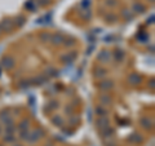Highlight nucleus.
<instances>
[{
	"label": "nucleus",
	"mask_w": 155,
	"mask_h": 146,
	"mask_svg": "<svg viewBox=\"0 0 155 146\" xmlns=\"http://www.w3.org/2000/svg\"><path fill=\"white\" fill-rule=\"evenodd\" d=\"M96 112L100 116H105V115H106V112H107V111H106V109H105V107L102 106V105H98V106L96 107Z\"/></svg>",
	"instance_id": "nucleus-15"
},
{
	"label": "nucleus",
	"mask_w": 155,
	"mask_h": 146,
	"mask_svg": "<svg viewBox=\"0 0 155 146\" xmlns=\"http://www.w3.org/2000/svg\"><path fill=\"white\" fill-rule=\"evenodd\" d=\"M51 42L53 43V44H61V43L65 42V36L61 34H54L51 36Z\"/></svg>",
	"instance_id": "nucleus-6"
},
{
	"label": "nucleus",
	"mask_w": 155,
	"mask_h": 146,
	"mask_svg": "<svg viewBox=\"0 0 155 146\" xmlns=\"http://www.w3.org/2000/svg\"><path fill=\"white\" fill-rule=\"evenodd\" d=\"M51 36L52 35H49L48 32H43V34L40 35V39L44 40V42H47V40H51Z\"/></svg>",
	"instance_id": "nucleus-21"
},
{
	"label": "nucleus",
	"mask_w": 155,
	"mask_h": 146,
	"mask_svg": "<svg viewBox=\"0 0 155 146\" xmlns=\"http://www.w3.org/2000/svg\"><path fill=\"white\" fill-rule=\"evenodd\" d=\"M101 102H110L111 100H110V97H104V96H101Z\"/></svg>",
	"instance_id": "nucleus-25"
},
{
	"label": "nucleus",
	"mask_w": 155,
	"mask_h": 146,
	"mask_svg": "<svg viewBox=\"0 0 155 146\" xmlns=\"http://www.w3.org/2000/svg\"><path fill=\"white\" fill-rule=\"evenodd\" d=\"M43 136V131L40 128H38L36 131H34V132H31V133H28V136H27V141L28 142H36L38 140H39L40 137Z\"/></svg>",
	"instance_id": "nucleus-1"
},
{
	"label": "nucleus",
	"mask_w": 155,
	"mask_h": 146,
	"mask_svg": "<svg viewBox=\"0 0 155 146\" xmlns=\"http://www.w3.org/2000/svg\"><path fill=\"white\" fill-rule=\"evenodd\" d=\"M145 11V7L142 4H138V3H135L133 4V12L135 13H142Z\"/></svg>",
	"instance_id": "nucleus-13"
},
{
	"label": "nucleus",
	"mask_w": 155,
	"mask_h": 146,
	"mask_svg": "<svg viewBox=\"0 0 155 146\" xmlns=\"http://www.w3.org/2000/svg\"><path fill=\"white\" fill-rule=\"evenodd\" d=\"M101 133L104 137H110L111 135H114V129L110 128V126H109V127H106V128L101 129Z\"/></svg>",
	"instance_id": "nucleus-10"
},
{
	"label": "nucleus",
	"mask_w": 155,
	"mask_h": 146,
	"mask_svg": "<svg viewBox=\"0 0 155 146\" xmlns=\"http://www.w3.org/2000/svg\"><path fill=\"white\" fill-rule=\"evenodd\" d=\"M16 146H22V145H16Z\"/></svg>",
	"instance_id": "nucleus-27"
},
{
	"label": "nucleus",
	"mask_w": 155,
	"mask_h": 146,
	"mask_svg": "<svg viewBox=\"0 0 155 146\" xmlns=\"http://www.w3.org/2000/svg\"><path fill=\"white\" fill-rule=\"evenodd\" d=\"M13 27H14V22H12V21H9V20H5L0 23L1 31H11Z\"/></svg>",
	"instance_id": "nucleus-3"
},
{
	"label": "nucleus",
	"mask_w": 155,
	"mask_h": 146,
	"mask_svg": "<svg viewBox=\"0 0 155 146\" xmlns=\"http://www.w3.org/2000/svg\"><path fill=\"white\" fill-rule=\"evenodd\" d=\"M0 119L3 123H5V126L8 124H12V116L9 114H5V112H1V115H0Z\"/></svg>",
	"instance_id": "nucleus-9"
},
{
	"label": "nucleus",
	"mask_w": 155,
	"mask_h": 146,
	"mask_svg": "<svg viewBox=\"0 0 155 146\" xmlns=\"http://www.w3.org/2000/svg\"><path fill=\"white\" fill-rule=\"evenodd\" d=\"M52 122H53L54 124H58V126H62V124H63V119H62L61 116H54V118L52 119Z\"/></svg>",
	"instance_id": "nucleus-17"
},
{
	"label": "nucleus",
	"mask_w": 155,
	"mask_h": 146,
	"mask_svg": "<svg viewBox=\"0 0 155 146\" xmlns=\"http://www.w3.org/2000/svg\"><path fill=\"white\" fill-rule=\"evenodd\" d=\"M98 88L102 91H109L110 88H113V82H110V80H106V82H102L98 84Z\"/></svg>",
	"instance_id": "nucleus-8"
},
{
	"label": "nucleus",
	"mask_w": 155,
	"mask_h": 146,
	"mask_svg": "<svg viewBox=\"0 0 155 146\" xmlns=\"http://www.w3.org/2000/svg\"><path fill=\"white\" fill-rule=\"evenodd\" d=\"M47 146H52V145H47Z\"/></svg>",
	"instance_id": "nucleus-28"
},
{
	"label": "nucleus",
	"mask_w": 155,
	"mask_h": 146,
	"mask_svg": "<svg viewBox=\"0 0 155 146\" xmlns=\"http://www.w3.org/2000/svg\"><path fill=\"white\" fill-rule=\"evenodd\" d=\"M97 127H98L100 129H104V128H106V127H109V119L105 118V116H100V118L97 119Z\"/></svg>",
	"instance_id": "nucleus-5"
},
{
	"label": "nucleus",
	"mask_w": 155,
	"mask_h": 146,
	"mask_svg": "<svg viewBox=\"0 0 155 146\" xmlns=\"http://www.w3.org/2000/svg\"><path fill=\"white\" fill-rule=\"evenodd\" d=\"M14 127H13V124H8V126H5V131L8 132V135H13V132H14Z\"/></svg>",
	"instance_id": "nucleus-18"
},
{
	"label": "nucleus",
	"mask_w": 155,
	"mask_h": 146,
	"mask_svg": "<svg viewBox=\"0 0 155 146\" xmlns=\"http://www.w3.org/2000/svg\"><path fill=\"white\" fill-rule=\"evenodd\" d=\"M128 140H129V142L138 143V142H141V141H142V138L140 137V136H138L137 133H133L132 136H129V138H128Z\"/></svg>",
	"instance_id": "nucleus-14"
},
{
	"label": "nucleus",
	"mask_w": 155,
	"mask_h": 146,
	"mask_svg": "<svg viewBox=\"0 0 155 146\" xmlns=\"http://www.w3.org/2000/svg\"><path fill=\"white\" fill-rule=\"evenodd\" d=\"M141 124H142V127H144L145 129H150L152 127V122L150 120L149 118H142L141 119Z\"/></svg>",
	"instance_id": "nucleus-11"
},
{
	"label": "nucleus",
	"mask_w": 155,
	"mask_h": 146,
	"mask_svg": "<svg viewBox=\"0 0 155 146\" xmlns=\"http://www.w3.org/2000/svg\"><path fill=\"white\" fill-rule=\"evenodd\" d=\"M115 58L118 59V61H123V58H124V53L121 51H116L115 52Z\"/></svg>",
	"instance_id": "nucleus-19"
},
{
	"label": "nucleus",
	"mask_w": 155,
	"mask_h": 146,
	"mask_svg": "<svg viewBox=\"0 0 155 146\" xmlns=\"http://www.w3.org/2000/svg\"><path fill=\"white\" fill-rule=\"evenodd\" d=\"M0 32H1V28H0Z\"/></svg>",
	"instance_id": "nucleus-29"
},
{
	"label": "nucleus",
	"mask_w": 155,
	"mask_h": 146,
	"mask_svg": "<svg viewBox=\"0 0 155 146\" xmlns=\"http://www.w3.org/2000/svg\"><path fill=\"white\" fill-rule=\"evenodd\" d=\"M28 124H30V122L28 120H22L20 123V126H18V128H20V131H27Z\"/></svg>",
	"instance_id": "nucleus-16"
},
{
	"label": "nucleus",
	"mask_w": 155,
	"mask_h": 146,
	"mask_svg": "<svg viewBox=\"0 0 155 146\" xmlns=\"http://www.w3.org/2000/svg\"><path fill=\"white\" fill-rule=\"evenodd\" d=\"M105 74H106V70H105V69H102V67H98L96 70V76H100V78H101V76H104Z\"/></svg>",
	"instance_id": "nucleus-20"
},
{
	"label": "nucleus",
	"mask_w": 155,
	"mask_h": 146,
	"mask_svg": "<svg viewBox=\"0 0 155 146\" xmlns=\"http://www.w3.org/2000/svg\"><path fill=\"white\" fill-rule=\"evenodd\" d=\"M25 21H26V18H25V17H22V16H18V17H17V20H16V22H17L18 25L21 26L23 22H25Z\"/></svg>",
	"instance_id": "nucleus-22"
},
{
	"label": "nucleus",
	"mask_w": 155,
	"mask_h": 146,
	"mask_svg": "<svg viewBox=\"0 0 155 146\" xmlns=\"http://www.w3.org/2000/svg\"><path fill=\"white\" fill-rule=\"evenodd\" d=\"M48 1L49 0H42V1H40V5H45V4H48Z\"/></svg>",
	"instance_id": "nucleus-26"
},
{
	"label": "nucleus",
	"mask_w": 155,
	"mask_h": 146,
	"mask_svg": "<svg viewBox=\"0 0 155 146\" xmlns=\"http://www.w3.org/2000/svg\"><path fill=\"white\" fill-rule=\"evenodd\" d=\"M4 140H5V142H12V141H14V136L13 135H7L5 137H4Z\"/></svg>",
	"instance_id": "nucleus-23"
},
{
	"label": "nucleus",
	"mask_w": 155,
	"mask_h": 146,
	"mask_svg": "<svg viewBox=\"0 0 155 146\" xmlns=\"http://www.w3.org/2000/svg\"><path fill=\"white\" fill-rule=\"evenodd\" d=\"M121 14H123V17L125 18V20H128V18H129V20H132V18H133V17H132V14H131V13L128 14L127 11H123V13H121Z\"/></svg>",
	"instance_id": "nucleus-24"
},
{
	"label": "nucleus",
	"mask_w": 155,
	"mask_h": 146,
	"mask_svg": "<svg viewBox=\"0 0 155 146\" xmlns=\"http://www.w3.org/2000/svg\"><path fill=\"white\" fill-rule=\"evenodd\" d=\"M74 53H75V52H73V53H69V54H66V56L61 57V59H62V61H63V62H65V63H67V62H69V63H70V62H71V61H74V58H75V54H74Z\"/></svg>",
	"instance_id": "nucleus-12"
},
{
	"label": "nucleus",
	"mask_w": 155,
	"mask_h": 146,
	"mask_svg": "<svg viewBox=\"0 0 155 146\" xmlns=\"http://www.w3.org/2000/svg\"><path fill=\"white\" fill-rule=\"evenodd\" d=\"M1 65H3V67L7 69V70H9V69H12L14 66V58L11 56H5L3 58V61H1Z\"/></svg>",
	"instance_id": "nucleus-2"
},
{
	"label": "nucleus",
	"mask_w": 155,
	"mask_h": 146,
	"mask_svg": "<svg viewBox=\"0 0 155 146\" xmlns=\"http://www.w3.org/2000/svg\"><path fill=\"white\" fill-rule=\"evenodd\" d=\"M97 59H98L100 62H102V63H105V62H109L110 61V53L106 51H102L101 53L97 56Z\"/></svg>",
	"instance_id": "nucleus-4"
},
{
	"label": "nucleus",
	"mask_w": 155,
	"mask_h": 146,
	"mask_svg": "<svg viewBox=\"0 0 155 146\" xmlns=\"http://www.w3.org/2000/svg\"><path fill=\"white\" fill-rule=\"evenodd\" d=\"M128 82L132 85H137L141 82V76L137 75V74H132V75H129V78H128Z\"/></svg>",
	"instance_id": "nucleus-7"
}]
</instances>
